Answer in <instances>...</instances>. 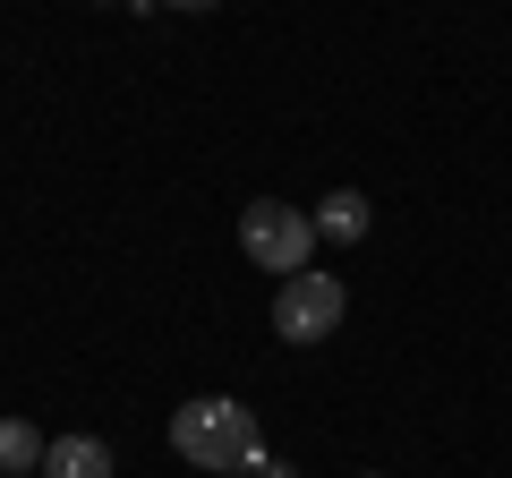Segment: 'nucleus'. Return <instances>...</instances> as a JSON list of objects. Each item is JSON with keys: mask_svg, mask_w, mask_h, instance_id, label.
Returning <instances> with one entry per match:
<instances>
[{"mask_svg": "<svg viewBox=\"0 0 512 478\" xmlns=\"http://www.w3.org/2000/svg\"><path fill=\"white\" fill-rule=\"evenodd\" d=\"M171 453H180L188 470L231 478V470H248V461L265 453V436H256V410L248 402H231V393H197V402L171 410Z\"/></svg>", "mask_w": 512, "mask_h": 478, "instance_id": "1", "label": "nucleus"}, {"mask_svg": "<svg viewBox=\"0 0 512 478\" xmlns=\"http://www.w3.org/2000/svg\"><path fill=\"white\" fill-rule=\"evenodd\" d=\"M239 257L256 265V274H308V257H316V214H299V205H282V197H256L248 214H239Z\"/></svg>", "mask_w": 512, "mask_h": 478, "instance_id": "2", "label": "nucleus"}, {"mask_svg": "<svg viewBox=\"0 0 512 478\" xmlns=\"http://www.w3.org/2000/svg\"><path fill=\"white\" fill-rule=\"evenodd\" d=\"M342 316H350L342 274H316V265H308V274H291V282L274 291V333H282V342H299V350H308V342H333Z\"/></svg>", "mask_w": 512, "mask_h": 478, "instance_id": "3", "label": "nucleus"}, {"mask_svg": "<svg viewBox=\"0 0 512 478\" xmlns=\"http://www.w3.org/2000/svg\"><path fill=\"white\" fill-rule=\"evenodd\" d=\"M43 478H111V444L103 436H52Z\"/></svg>", "mask_w": 512, "mask_h": 478, "instance_id": "4", "label": "nucleus"}, {"mask_svg": "<svg viewBox=\"0 0 512 478\" xmlns=\"http://www.w3.org/2000/svg\"><path fill=\"white\" fill-rule=\"evenodd\" d=\"M43 453L52 436H35L26 419H0V478H43Z\"/></svg>", "mask_w": 512, "mask_h": 478, "instance_id": "5", "label": "nucleus"}, {"mask_svg": "<svg viewBox=\"0 0 512 478\" xmlns=\"http://www.w3.org/2000/svg\"><path fill=\"white\" fill-rule=\"evenodd\" d=\"M316 239H342V248L367 239V197H359V188H333V197L316 205Z\"/></svg>", "mask_w": 512, "mask_h": 478, "instance_id": "6", "label": "nucleus"}, {"mask_svg": "<svg viewBox=\"0 0 512 478\" xmlns=\"http://www.w3.org/2000/svg\"><path fill=\"white\" fill-rule=\"evenodd\" d=\"M248 470H256V478H299V470H291V461H265V453H256V461H248Z\"/></svg>", "mask_w": 512, "mask_h": 478, "instance_id": "7", "label": "nucleus"}, {"mask_svg": "<svg viewBox=\"0 0 512 478\" xmlns=\"http://www.w3.org/2000/svg\"><path fill=\"white\" fill-rule=\"evenodd\" d=\"M137 9H222V0H137Z\"/></svg>", "mask_w": 512, "mask_h": 478, "instance_id": "8", "label": "nucleus"}, {"mask_svg": "<svg viewBox=\"0 0 512 478\" xmlns=\"http://www.w3.org/2000/svg\"><path fill=\"white\" fill-rule=\"evenodd\" d=\"M359 478H376V470H359Z\"/></svg>", "mask_w": 512, "mask_h": 478, "instance_id": "9", "label": "nucleus"}, {"mask_svg": "<svg viewBox=\"0 0 512 478\" xmlns=\"http://www.w3.org/2000/svg\"><path fill=\"white\" fill-rule=\"evenodd\" d=\"M128 9H137V0H128Z\"/></svg>", "mask_w": 512, "mask_h": 478, "instance_id": "10", "label": "nucleus"}]
</instances>
